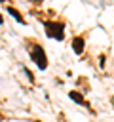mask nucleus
<instances>
[{
  "label": "nucleus",
  "mask_w": 114,
  "mask_h": 122,
  "mask_svg": "<svg viewBox=\"0 0 114 122\" xmlns=\"http://www.w3.org/2000/svg\"><path fill=\"white\" fill-rule=\"evenodd\" d=\"M46 34L49 38H57V40H63L65 38V23H59V21H46Z\"/></svg>",
  "instance_id": "f257e3e1"
},
{
  "label": "nucleus",
  "mask_w": 114,
  "mask_h": 122,
  "mask_svg": "<svg viewBox=\"0 0 114 122\" xmlns=\"http://www.w3.org/2000/svg\"><path fill=\"white\" fill-rule=\"evenodd\" d=\"M30 57H32V61L44 71L46 67H48V57H46V53H44V48L38 44V46H34L32 50H30Z\"/></svg>",
  "instance_id": "f03ea898"
},
{
  "label": "nucleus",
  "mask_w": 114,
  "mask_h": 122,
  "mask_svg": "<svg viewBox=\"0 0 114 122\" xmlns=\"http://www.w3.org/2000/svg\"><path fill=\"white\" fill-rule=\"evenodd\" d=\"M84 46H86V42H84L82 36H74V38H72V48H74L76 53H82V51H84Z\"/></svg>",
  "instance_id": "7ed1b4c3"
},
{
  "label": "nucleus",
  "mask_w": 114,
  "mask_h": 122,
  "mask_svg": "<svg viewBox=\"0 0 114 122\" xmlns=\"http://www.w3.org/2000/svg\"><path fill=\"white\" fill-rule=\"evenodd\" d=\"M68 97H70V99H74V101H76V103H80V105L89 107V105H87V101H86V99H84V97H82L78 92H68Z\"/></svg>",
  "instance_id": "20e7f679"
},
{
  "label": "nucleus",
  "mask_w": 114,
  "mask_h": 122,
  "mask_svg": "<svg viewBox=\"0 0 114 122\" xmlns=\"http://www.w3.org/2000/svg\"><path fill=\"white\" fill-rule=\"evenodd\" d=\"M8 13H11V15H13V17H15V19H17L19 23H21V21L25 23V19H23V15H21V13H19V11L15 10V8H11V6H10V8H8Z\"/></svg>",
  "instance_id": "39448f33"
},
{
  "label": "nucleus",
  "mask_w": 114,
  "mask_h": 122,
  "mask_svg": "<svg viewBox=\"0 0 114 122\" xmlns=\"http://www.w3.org/2000/svg\"><path fill=\"white\" fill-rule=\"evenodd\" d=\"M23 71H25V74H27V76H28V80H34V76H32V72H30V71H28V69H23Z\"/></svg>",
  "instance_id": "423d86ee"
},
{
  "label": "nucleus",
  "mask_w": 114,
  "mask_h": 122,
  "mask_svg": "<svg viewBox=\"0 0 114 122\" xmlns=\"http://www.w3.org/2000/svg\"><path fill=\"white\" fill-rule=\"evenodd\" d=\"M0 25H2V15H0Z\"/></svg>",
  "instance_id": "0eeeda50"
},
{
  "label": "nucleus",
  "mask_w": 114,
  "mask_h": 122,
  "mask_svg": "<svg viewBox=\"0 0 114 122\" xmlns=\"http://www.w3.org/2000/svg\"><path fill=\"white\" fill-rule=\"evenodd\" d=\"M112 103H114V97H112Z\"/></svg>",
  "instance_id": "6e6552de"
}]
</instances>
